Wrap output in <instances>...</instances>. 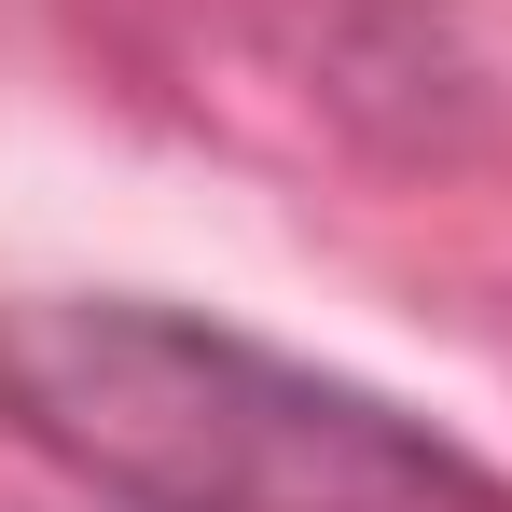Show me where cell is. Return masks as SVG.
<instances>
[{
    "label": "cell",
    "instance_id": "1",
    "mask_svg": "<svg viewBox=\"0 0 512 512\" xmlns=\"http://www.w3.org/2000/svg\"><path fill=\"white\" fill-rule=\"evenodd\" d=\"M0 416L111 512H512L457 429L180 305H0Z\"/></svg>",
    "mask_w": 512,
    "mask_h": 512
}]
</instances>
